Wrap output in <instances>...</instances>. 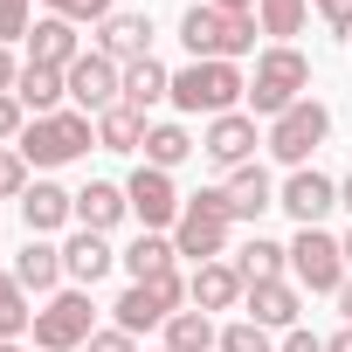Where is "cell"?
<instances>
[{"instance_id": "d4e9b609", "label": "cell", "mask_w": 352, "mask_h": 352, "mask_svg": "<svg viewBox=\"0 0 352 352\" xmlns=\"http://www.w3.org/2000/svg\"><path fill=\"white\" fill-rule=\"evenodd\" d=\"M235 270H242V283H276V276H290V242H270V235H249L235 256H228Z\"/></svg>"}, {"instance_id": "b9f144b4", "label": "cell", "mask_w": 352, "mask_h": 352, "mask_svg": "<svg viewBox=\"0 0 352 352\" xmlns=\"http://www.w3.org/2000/svg\"><path fill=\"white\" fill-rule=\"evenodd\" d=\"M208 8H221V14H256V0H208Z\"/></svg>"}, {"instance_id": "83f0119b", "label": "cell", "mask_w": 352, "mask_h": 352, "mask_svg": "<svg viewBox=\"0 0 352 352\" xmlns=\"http://www.w3.org/2000/svg\"><path fill=\"white\" fill-rule=\"evenodd\" d=\"M145 111H131V104H111L104 118H97V145L104 152H145Z\"/></svg>"}, {"instance_id": "f546056e", "label": "cell", "mask_w": 352, "mask_h": 352, "mask_svg": "<svg viewBox=\"0 0 352 352\" xmlns=\"http://www.w3.org/2000/svg\"><path fill=\"white\" fill-rule=\"evenodd\" d=\"M35 331V304L14 283V270H0V338H28Z\"/></svg>"}, {"instance_id": "f6af8a7d", "label": "cell", "mask_w": 352, "mask_h": 352, "mask_svg": "<svg viewBox=\"0 0 352 352\" xmlns=\"http://www.w3.org/2000/svg\"><path fill=\"white\" fill-rule=\"evenodd\" d=\"M0 352H28V345H21V338H0Z\"/></svg>"}, {"instance_id": "9c48e42d", "label": "cell", "mask_w": 352, "mask_h": 352, "mask_svg": "<svg viewBox=\"0 0 352 352\" xmlns=\"http://www.w3.org/2000/svg\"><path fill=\"white\" fill-rule=\"evenodd\" d=\"M324 131H331V111H324L318 97H304V104H290L283 118H270V138H263V145L297 173V166H311V152L324 145Z\"/></svg>"}, {"instance_id": "52a82bcc", "label": "cell", "mask_w": 352, "mask_h": 352, "mask_svg": "<svg viewBox=\"0 0 352 352\" xmlns=\"http://www.w3.org/2000/svg\"><path fill=\"white\" fill-rule=\"evenodd\" d=\"M345 276H352V270H345L338 235H324V228H297V242H290V283L311 290V297H338Z\"/></svg>"}, {"instance_id": "f1b7e54d", "label": "cell", "mask_w": 352, "mask_h": 352, "mask_svg": "<svg viewBox=\"0 0 352 352\" xmlns=\"http://www.w3.org/2000/svg\"><path fill=\"white\" fill-rule=\"evenodd\" d=\"M201 145H194V131L187 124H152L145 131V166H159V173H173V166H187Z\"/></svg>"}, {"instance_id": "603a6c76", "label": "cell", "mask_w": 352, "mask_h": 352, "mask_svg": "<svg viewBox=\"0 0 352 352\" xmlns=\"http://www.w3.org/2000/svg\"><path fill=\"white\" fill-rule=\"evenodd\" d=\"M14 97L28 104V118H56L63 97H69V69H42V63H21V83Z\"/></svg>"}, {"instance_id": "8fae6325", "label": "cell", "mask_w": 352, "mask_h": 352, "mask_svg": "<svg viewBox=\"0 0 352 352\" xmlns=\"http://www.w3.org/2000/svg\"><path fill=\"white\" fill-rule=\"evenodd\" d=\"M111 104H124V69H118L104 49H83V56L69 63V111L104 118Z\"/></svg>"}, {"instance_id": "f35d334b", "label": "cell", "mask_w": 352, "mask_h": 352, "mask_svg": "<svg viewBox=\"0 0 352 352\" xmlns=\"http://www.w3.org/2000/svg\"><path fill=\"white\" fill-rule=\"evenodd\" d=\"M276 352H324V338H318V331H304V324H297V331H283V345H276Z\"/></svg>"}, {"instance_id": "cb8c5ba5", "label": "cell", "mask_w": 352, "mask_h": 352, "mask_svg": "<svg viewBox=\"0 0 352 352\" xmlns=\"http://www.w3.org/2000/svg\"><path fill=\"white\" fill-rule=\"evenodd\" d=\"M118 263L131 270V283H152V276H166V270H180V249H173V235L138 228V242H131V249H118Z\"/></svg>"}, {"instance_id": "e0dca14e", "label": "cell", "mask_w": 352, "mask_h": 352, "mask_svg": "<svg viewBox=\"0 0 352 352\" xmlns=\"http://www.w3.org/2000/svg\"><path fill=\"white\" fill-rule=\"evenodd\" d=\"M14 283H21L28 297H56V290H63V249H56L49 235H28L21 256H14Z\"/></svg>"}, {"instance_id": "e575fe53", "label": "cell", "mask_w": 352, "mask_h": 352, "mask_svg": "<svg viewBox=\"0 0 352 352\" xmlns=\"http://www.w3.org/2000/svg\"><path fill=\"white\" fill-rule=\"evenodd\" d=\"M28 28H35V0H0V42L14 49Z\"/></svg>"}, {"instance_id": "ee69618b", "label": "cell", "mask_w": 352, "mask_h": 352, "mask_svg": "<svg viewBox=\"0 0 352 352\" xmlns=\"http://www.w3.org/2000/svg\"><path fill=\"white\" fill-rule=\"evenodd\" d=\"M338 208H352V173H345V180H338Z\"/></svg>"}, {"instance_id": "2e32d148", "label": "cell", "mask_w": 352, "mask_h": 352, "mask_svg": "<svg viewBox=\"0 0 352 352\" xmlns=\"http://www.w3.org/2000/svg\"><path fill=\"white\" fill-rule=\"evenodd\" d=\"M111 263H118L111 235H90V228H76V235L63 242V276H69L76 290H97V283L111 276Z\"/></svg>"}, {"instance_id": "7dc6e473", "label": "cell", "mask_w": 352, "mask_h": 352, "mask_svg": "<svg viewBox=\"0 0 352 352\" xmlns=\"http://www.w3.org/2000/svg\"><path fill=\"white\" fill-rule=\"evenodd\" d=\"M152 352H166V345H152Z\"/></svg>"}, {"instance_id": "d6a6232c", "label": "cell", "mask_w": 352, "mask_h": 352, "mask_svg": "<svg viewBox=\"0 0 352 352\" xmlns=\"http://www.w3.org/2000/svg\"><path fill=\"white\" fill-rule=\"evenodd\" d=\"M49 14H63V21H76V28H104V21L118 14V0H49Z\"/></svg>"}, {"instance_id": "277c9868", "label": "cell", "mask_w": 352, "mask_h": 352, "mask_svg": "<svg viewBox=\"0 0 352 352\" xmlns=\"http://www.w3.org/2000/svg\"><path fill=\"white\" fill-rule=\"evenodd\" d=\"M228 228H235L228 194H221V187H201V194H187L180 221H173V249H180L194 270H201V263H221V256H228Z\"/></svg>"}, {"instance_id": "ffe728a7", "label": "cell", "mask_w": 352, "mask_h": 352, "mask_svg": "<svg viewBox=\"0 0 352 352\" xmlns=\"http://www.w3.org/2000/svg\"><path fill=\"white\" fill-rule=\"evenodd\" d=\"M221 194H228V214H235V221H256V214H270V208H276V180H270L256 159L228 173V180H221Z\"/></svg>"}, {"instance_id": "7c38bea8", "label": "cell", "mask_w": 352, "mask_h": 352, "mask_svg": "<svg viewBox=\"0 0 352 352\" xmlns=\"http://www.w3.org/2000/svg\"><path fill=\"white\" fill-rule=\"evenodd\" d=\"M276 208H283L297 228H324V214L338 208V180H331V173H318V166H297L290 180L276 187Z\"/></svg>"}, {"instance_id": "836d02e7", "label": "cell", "mask_w": 352, "mask_h": 352, "mask_svg": "<svg viewBox=\"0 0 352 352\" xmlns=\"http://www.w3.org/2000/svg\"><path fill=\"white\" fill-rule=\"evenodd\" d=\"M28 194V159L14 145H0V201H21Z\"/></svg>"}, {"instance_id": "bcb514c9", "label": "cell", "mask_w": 352, "mask_h": 352, "mask_svg": "<svg viewBox=\"0 0 352 352\" xmlns=\"http://www.w3.org/2000/svg\"><path fill=\"white\" fill-rule=\"evenodd\" d=\"M338 249H345V270H352V235H338Z\"/></svg>"}, {"instance_id": "484cf974", "label": "cell", "mask_w": 352, "mask_h": 352, "mask_svg": "<svg viewBox=\"0 0 352 352\" xmlns=\"http://www.w3.org/2000/svg\"><path fill=\"white\" fill-rule=\"evenodd\" d=\"M159 331H166V352H221V324L208 311H173Z\"/></svg>"}, {"instance_id": "8992f818", "label": "cell", "mask_w": 352, "mask_h": 352, "mask_svg": "<svg viewBox=\"0 0 352 352\" xmlns=\"http://www.w3.org/2000/svg\"><path fill=\"white\" fill-rule=\"evenodd\" d=\"M97 145V118H83V111H56V118H28V131H21V159L28 166H69V159H83Z\"/></svg>"}, {"instance_id": "4dcf8cb0", "label": "cell", "mask_w": 352, "mask_h": 352, "mask_svg": "<svg viewBox=\"0 0 352 352\" xmlns=\"http://www.w3.org/2000/svg\"><path fill=\"white\" fill-rule=\"evenodd\" d=\"M304 14H311V0H256V28H263L270 42L304 35Z\"/></svg>"}, {"instance_id": "7a4b0ae2", "label": "cell", "mask_w": 352, "mask_h": 352, "mask_svg": "<svg viewBox=\"0 0 352 352\" xmlns=\"http://www.w3.org/2000/svg\"><path fill=\"white\" fill-rule=\"evenodd\" d=\"M304 90H311V56L290 42H270L249 76V118H283L290 104H304Z\"/></svg>"}, {"instance_id": "d590c367", "label": "cell", "mask_w": 352, "mask_h": 352, "mask_svg": "<svg viewBox=\"0 0 352 352\" xmlns=\"http://www.w3.org/2000/svg\"><path fill=\"white\" fill-rule=\"evenodd\" d=\"M21 131H28V104L8 90L0 97V145H21Z\"/></svg>"}, {"instance_id": "30bf717a", "label": "cell", "mask_w": 352, "mask_h": 352, "mask_svg": "<svg viewBox=\"0 0 352 352\" xmlns=\"http://www.w3.org/2000/svg\"><path fill=\"white\" fill-rule=\"evenodd\" d=\"M124 201H131V221L152 228V235H173V221H180V208H187V194L173 187V173H159V166H138L131 173Z\"/></svg>"}, {"instance_id": "8d00e7d4", "label": "cell", "mask_w": 352, "mask_h": 352, "mask_svg": "<svg viewBox=\"0 0 352 352\" xmlns=\"http://www.w3.org/2000/svg\"><path fill=\"white\" fill-rule=\"evenodd\" d=\"M311 8H318V21L331 35H352V0H311Z\"/></svg>"}, {"instance_id": "60d3db41", "label": "cell", "mask_w": 352, "mask_h": 352, "mask_svg": "<svg viewBox=\"0 0 352 352\" xmlns=\"http://www.w3.org/2000/svg\"><path fill=\"white\" fill-rule=\"evenodd\" d=\"M324 352H352V324H338V331L324 338Z\"/></svg>"}, {"instance_id": "44dd1931", "label": "cell", "mask_w": 352, "mask_h": 352, "mask_svg": "<svg viewBox=\"0 0 352 352\" xmlns=\"http://www.w3.org/2000/svg\"><path fill=\"white\" fill-rule=\"evenodd\" d=\"M97 49H104L118 69H131V63L152 56V21H145V14H111V21L97 28Z\"/></svg>"}, {"instance_id": "ba28073f", "label": "cell", "mask_w": 352, "mask_h": 352, "mask_svg": "<svg viewBox=\"0 0 352 352\" xmlns=\"http://www.w3.org/2000/svg\"><path fill=\"white\" fill-rule=\"evenodd\" d=\"M180 304H187V276H180V270H166V276H152V283H131V290L111 304V324L138 338V331L166 324V318L180 311Z\"/></svg>"}, {"instance_id": "5b68a950", "label": "cell", "mask_w": 352, "mask_h": 352, "mask_svg": "<svg viewBox=\"0 0 352 352\" xmlns=\"http://www.w3.org/2000/svg\"><path fill=\"white\" fill-rule=\"evenodd\" d=\"M28 338H35V352H83V345L97 338V304H90V290L63 283L56 297H42Z\"/></svg>"}, {"instance_id": "74e56055", "label": "cell", "mask_w": 352, "mask_h": 352, "mask_svg": "<svg viewBox=\"0 0 352 352\" xmlns=\"http://www.w3.org/2000/svg\"><path fill=\"white\" fill-rule=\"evenodd\" d=\"M83 352H138V338H131V331H118V324H104V331H97Z\"/></svg>"}, {"instance_id": "ab89813d", "label": "cell", "mask_w": 352, "mask_h": 352, "mask_svg": "<svg viewBox=\"0 0 352 352\" xmlns=\"http://www.w3.org/2000/svg\"><path fill=\"white\" fill-rule=\"evenodd\" d=\"M14 83H21V63H14V49H8V42H0V97H8Z\"/></svg>"}, {"instance_id": "7bdbcfd3", "label": "cell", "mask_w": 352, "mask_h": 352, "mask_svg": "<svg viewBox=\"0 0 352 352\" xmlns=\"http://www.w3.org/2000/svg\"><path fill=\"white\" fill-rule=\"evenodd\" d=\"M338 318H345V324H352V276H345V283H338Z\"/></svg>"}, {"instance_id": "6da1fadb", "label": "cell", "mask_w": 352, "mask_h": 352, "mask_svg": "<svg viewBox=\"0 0 352 352\" xmlns=\"http://www.w3.org/2000/svg\"><path fill=\"white\" fill-rule=\"evenodd\" d=\"M256 14H221V8H187L180 14V42H187V63H242L256 49Z\"/></svg>"}, {"instance_id": "3957f363", "label": "cell", "mask_w": 352, "mask_h": 352, "mask_svg": "<svg viewBox=\"0 0 352 352\" xmlns=\"http://www.w3.org/2000/svg\"><path fill=\"white\" fill-rule=\"evenodd\" d=\"M242 97H249V76L235 63L173 69V111H187V118H228V111H242Z\"/></svg>"}, {"instance_id": "1f68e13d", "label": "cell", "mask_w": 352, "mask_h": 352, "mask_svg": "<svg viewBox=\"0 0 352 352\" xmlns=\"http://www.w3.org/2000/svg\"><path fill=\"white\" fill-rule=\"evenodd\" d=\"M221 352H276V338H270L256 318H228V324H221Z\"/></svg>"}, {"instance_id": "ac0fdd59", "label": "cell", "mask_w": 352, "mask_h": 352, "mask_svg": "<svg viewBox=\"0 0 352 352\" xmlns=\"http://www.w3.org/2000/svg\"><path fill=\"white\" fill-rule=\"evenodd\" d=\"M83 56V35H76V21H63V14H42L35 28H28V63H42V69H69Z\"/></svg>"}, {"instance_id": "d6986e66", "label": "cell", "mask_w": 352, "mask_h": 352, "mask_svg": "<svg viewBox=\"0 0 352 352\" xmlns=\"http://www.w3.org/2000/svg\"><path fill=\"white\" fill-rule=\"evenodd\" d=\"M21 221H28V235H56V228L76 221V194H63L56 180H28V194H21Z\"/></svg>"}, {"instance_id": "7402d4cb", "label": "cell", "mask_w": 352, "mask_h": 352, "mask_svg": "<svg viewBox=\"0 0 352 352\" xmlns=\"http://www.w3.org/2000/svg\"><path fill=\"white\" fill-rule=\"evenodd\" d=\"M124 214H131V201H124V187H118V180H90V187H76V228L111 235Z\"/></svg>"}, {"instance_id": "4316f807", "label": "cell", "mask_w": 352, "mask_h": 352, "mask_svg": "<svg viewBox=\"0 0 352 352\" xmlns=\"http://www.w3.org/2000/svg\"><path fill=\"white\" fill-rule=\"evenodd\" d=\"M124 104H131V111L173 104V69H166V63H152V56H145V63H131V69H124Z\"/></svg>"}, {"instance_id": "9a60e30c", "label": "cell", "mask_w": 352, "mask_h": 352, "mask_svg": "<svg viewBox=\"0 0 352 352\" xmlns=\"http://www.w3.org/2000/svg\"><path fill=\"white\" fill-rule=\"evenodd\" d=\"M297 311H304V290H297L290 276L249 283V297H242V318H256L263 331H297Z\"/></svg>"}, {"instance_id": "4fadbf2b", "label": "cell", "mask_w": 352, "mask_h": 352, "mask_svg": "<svg viewBox=\"0 0 352 352\" xmlns=\"http://www.w3.org/2000/svg\"><path fill=\"white\" fill-rule=\"evenodd\" d=\"M201 152L221 166V173H235V166H249L256 159V118L249 111H228V118H208V131H201Z\"/></svg>"}, {"instance_id": "5bb4252c", "label": "cell", "mask_w": 352, "mask_h": 352, "mask_svg": "<svg viewBox=\"0 0 352 352\" xmlns=\"http://www.w3.org/2000/svg\"><path fill=\"white\" fill-rule=\"evenodd\" d=\"M187 297H194V311H242V297H249V283H242V270L221 256V263H201L194 276H187Z\"/></svg>"}]
</instances>
